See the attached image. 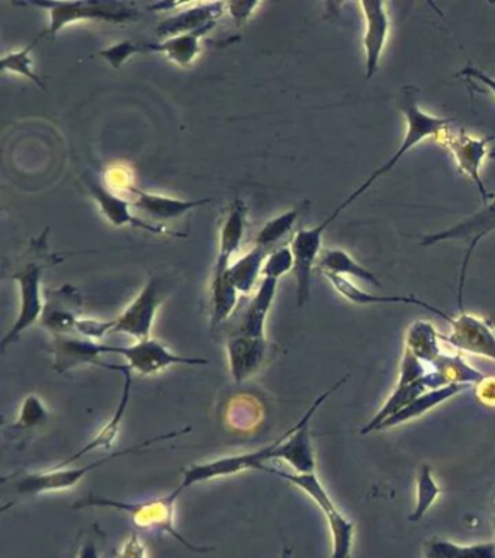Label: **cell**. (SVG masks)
Masks as SVG:
<instances>
[{
	"instance_id": "1",
	"label": "cell",
	"mask_w": 495,
	"mask_h": 558,
	"mask_svg": "<svg viewBox=\"0 0 495 558\" xmlns=\"http://www.w3.org/2000/svg\"><path fill=\"white\" fill-rule=\"evenodd\" d=\"M417 97H419V93H417V90L411 88V86H406V88L398 93V109L402 111L404 118H406L407 122L406 135H404L403 143L389 162L384 163L380 169L373 172V174L370 175L356 191H353L352 194L347 196V200L344 201V203L340 204L339 207L334 210V213L338 214V216H340V213H342L343 210H346L353 201L359 199L366 190H369L377 179L390 174V172L398 165L399 161H402V158L406 156L412 148H416V145L421 143V141L430 139V137L436 139V137L441 135L447 126H450V123L455 122V118L433 117V115L426 114L424 111L420 110Z\"/></svg>"
},
{
	"instance_id": "2",
	"label": "cell",
	"mask_w": 495,
	"mask_h": 558,
	"mask_svg": "<svg viewBox=\"0 0 495 558\" xmlns=\"http://www.w3.org/2000/svg\"><path fill=\"white\" fill-rule=\"evenodd\" d=\"M179 496L175 492L169 495L156 497V499H148L140 502H127L111 499V497L89 495L79 499L72 509H86V508H107L115 509L118 512L127 513L131 522L135 523L139 530L165 532L172 538L179 541L183 547L191 549L195 553H210L213 548L196 547L189 543L187 538L178 530L175 523V506Z\"/></svg>"
},
{
	"instance_id": "3",
	"label": "cell",
	"mask_w": 495,
	"mask_h": 558,
	"mask_svg": "<svg viewBox=\"0 0 495 558\" xmlns=\"http://www.w3.org/2000/svg\"><path fill=\"white\" fill-rule=\"evenodd\" d=\"M189 432H191V428L163 433V435L154 436L152 440H145L140 442V444L130 446V448L116 451V453L106 455V457L90 462L88 466L73 467V469L71 467H53V469L38 471V473L14 474L8 479L15 480V493L20 496H38L50 492L67 491V489L75 487L77 483H80L86 475L101 469V467L114 461V459L126 457V455L140 454L141 451L148 449L149 446L157 444V442L175 440V437L182 436Z\"/></svg>"
},
{
	"instance_id": "4",
	"label": "cell",
	"mask_w": 495,
	"mask_h": 558,
	"mask_svg": "<svg viewBox=\"0 0 495 558\" xmlns=\"http://www.w3.org/2000/svg\"><path fill=\"white\" fill-rule=\"evenodd\" d=\"M261 471L272 474L275 478L285 480L292 486L299 487L301 492L309 497L325 513L327 523L331 534V544H333V553L335 556H348L352 553L353 540H355V527L346 517L338 509L334 502L331 500L329 493L318 480L316 473L300 474L288 473V471L279 470L277 467L264 466Z\"/></svg>"
},
{
	"instance_id": "5",
	"label": "cell",
	"mask_w": 495,
	"mask_h": 558,
	"mask_svg": "<svg viewBox=\"0 0 495 558\" xmlns=\"http://www.w3.org/2000/svg\"><path fill=\"white\" fill-rule=\"evenodd\" d=\"M29 5L45 8L50 14V25L38 38H54L67 25L84 21L124 24L139 16L135 3L126 2H31Z\"/></svg>"
},
{
	"instance_id": "6",
	"label": "cell",
	"mask_w": 495,
	"mask_h": 558,
	"mask_svg": "<svg viewBox=\"0 0 495 558\" xmlns=\"http://www.w3.org/2000/svg\"><path fill=\"white\" fill-rule=\"evenodd\" d=\"M41 259L42 256L38 261L27 262L12 274V279L20 287L21 306L15 324L0 341L2 352H7L8 346L18 341L25 330L41 320L42 310H45V291L41 289V281L46 269V262Z\"/></svg>"
},
{
	"instance_id": "7",
	"label": "cell",
	"mask_w": 495,
	"mask_h": 558,
	"mask_svg": "<svg viewBox=\"0 0 495 558\" xmlns=\"http://www.w3.org/2000/svg\"><path fill=\"white\" fill-rule=\"evenodd\" d=\"M347 377L338 381L333 388L327 390L321 396L314 401L308 410L301 416L299 422L294 427L288 429L282 433V440L279 442L277 449H275L274 459H281L287 462L294 470V473L309 474L316 473V455H314V446L312 440V432H309V422L320 409L322 403L327 401L340 388L346 383Z\"/></svg>"
},
{
	"instance_id": "8",
	"label": "cell",
	"mask_w": 495,
	"mask_h": 558,
	"mask_svg": "<svg viewBox=\"0 0 495 558\" xmlns=\"http://www.w3.org/2000/svg\"><path fill=\"white\" fill-rule=\"evenodd\" d=\"M281 440L282 435L264 448L252 451V453L227 455V457L213 459V461L188 467L182 471V482L174 492L180 496L185 491H189L196 484L210 482V480L228 478V475H236L249 470H261L266 462L274 461L275 449Z\"/></svg>"
},
{
	"instance_id": "9",
	"label": "cell",
	"mask_w": 495,
	"mask_h": 558,
	"mask_svg": "<svg viewBox=\"0 0 495 558\" xmlns=\"http://www.w3.org/2000/svg\"><path fill=\"white\" fill-rule=\"evenodd\" d=\"M105 355L123 356L132 375L137 372L144 377L161 375L166 369L179 367V365L201 367V365L210 364L208 359L175 354L165 343L153 338L135 342L130 346L105 345Z\"/></svg>"
},
{
	"instance_id": "10",
	"label": "cell",
	"mask_w": 495,
	"mask_h": 558,
	"mask_svg": "<svg viewBox=\"0 0 495 558\" xmlns=\"http://www.w3.org/2000/svg\"><path fill=\"white\" fill-rule=\"evenodd\" d=\"M495 230V199L484 205V208L473 214V216L465 218L464 221L458 223L450 229L439 231V233L426 236L421 240L423 246H432V244L447 242V240H464L467 242L468 249L465 253L462 270L459 275V308L464 312V289L465 278H467V270L469 261H471L472 253L475 251L481 240L486 238L491 231Z\"/></svg>"
},
{
	"instance_id": "11",
	"label": "cell",
	"mask_w": 495,
	"mask_h": 558,
	"mask_svg": "<svg viewBox=\"0 0 495 558\" xmlns=\"http://www.w3.org/2000/svg\"><path fill=\"white\" fill-rule=\"evenodd\" d=\"M493 140L482 139V137L469 136L467 131L459 128V130H452L450 126H447L445 130L436 137L439 144L449 150L452 156L455 157L456 165L464 175H467L469 179L475 183L478 192H480L481 200L484 201V205L488 204L490 195L486 191L484 180L481 178V165L486 154H488V143Z\"/></svg>"
},
{
	"instance_id": "12",
	"label": "cell",
	"mask_w": 495,
	"mask_h": 558,
	"mask_svg": "<svg viewBox=\"0 0 495 558\" xmlns=\"http://www.w3.org/2000/svg\"><path fill=\"white\" fill-rule=\"evenodd\" d=\"M334 214L312 229L296 231L291 240L292 253H294V275L296 282V304L305 306L312 297L313 269L316 268L318 257L322 252V236L327 227L335 220Z\"/></svg>"
},
{
	"instance_id": "13",
	"label": "cell",
	"mask_w": 495,
	"mask_h": 558,
	"mask_svg": "<svg viewBox=\"0 0 495 558\" xmlns=\"http://www.w3.org/2000/svg\"><path fill=\"white\" fill-rule=\"evenodd\" d=\"M274 351L275 345L268 338L232 334L226 343L228 368H230L232 381L241 384L251 380L272 358Z\"/></svg>"
},
{
	"instance_id": "14",
	"label": "cell",
	"mask_w": 495,
	"mask_h": 558,
	"mask_svg": "<svg viewBox=\"0 0 495 558\" xmlns=\"http://www.w3.org/2000/svg\"><path fill=\"white\" fill-rule=\"evenodd\" d=\"M161 289L156 278H150L123 315L116 317L114 333L127 334L136 342L145 341L152 333L154 319L162 306Z\"/></svg>"
},
{
	"instance_id": "15",
	"label": "cell",
	"mask_w": 495,
	"mask_h": 558,
	"mask_svg": "<svg viewBox=\"0 0 495 558\" xmlns=\"http://www.w3.org/2000/svg\"><path fill=\"white\" fill-rule=\"evenodd\" d=\"M84 310V300L75 287L64 284L59 290H45V310L40 324L53 338L72 337Z\"/></svg>"
},
{
	"instance_id": "16",
	"label": "cell",
	"mask_w": 495,
	"mask_h": 558,
	"mask_svg": "<svg viewBox=\"0 0 495 558\" xmlns=\"http://www.w3.org/2000/svg\"><path fill=\"white\" fill-rule=\"evenodd\" d=\"M450 333L441 341L467 354L495 360V329L485 319L460 312L450 321Z\"/></svg>"
},
{
	"instance_id": "17",
	"label": "cell",
	"mask_w": 495,
	"mask_h": 558,
	"mask_svg": "<svg viewBox=\"0 0 495 558\" xmlns=\"http://www.w3.org/2000/svg\"><path fill=\"white\" fill-rule=\"evenodd\" d=\"M85 182L90 194H92L94 201H97L99 208H101V213L112 226H130L153 234H169L175 236V238H185V234L172 233L166 227L141 220V218L131 213L130 201L107 190V188L99 183L97 179L86 176Z\"/></svg>"
},
{
	"instance_id": "18",
	"label": "cell",
	"mask_w": 495,
	"mask_h": 558,
	"mask_svg": "<svg viewBox=\"0 0 495 558\" xmlns=\"http://www.w3.org/2000/svg\"><path fill=\"white\" fill-rule=\"evenodd\" d=\"M102 368L111 369V371L120 372L124 377V385L123 392H120V398L118 406L112 415V418L107 420L105 427L101 429L97 433V436L93 437L92 441H89L88 444L76 451L75 454H72L71 457L64 459V461L58 464L55 467H71L73 462H76L77 459L85 457L86 454L93 453V451L98 449H110L112 445H114L115 437L118 436L120 424H123L124 418H126V414L128 410V406H130V398L132 392V371L127 367L126 364H103Z\"/></svg>"
},
{
	"instance_id": "19",
	"label": "cell",
	"mask_w": 495,
	"mask_h": 558,
	"mask_svg": "<svg viewBox=\"0 0 495 558\" xmlns=\"http://www.w3.org/2000/svg\"><path fill=\"white\" fill-rule=\"evenodd\" d=\"M364 12L366 29L364 47L366 54V79H372L380 68L382 51H384L386 38H389L391 21L386 5L380 0L360 2Z\"/></svg>"
},
{
	"instance_id": "20",
	"label": "cell",
	"mask_w": 495,
	"mask_h": 558,
	"mask_svg": "<svg viewBox=\"0 0 495 558\" xmlns=\"http://www.w3.org/2000/svg\"><path fill=\"white\" fill-rule=\"evenodd\" d=\"M50 352L54 371L66 375L85 365L102 367L101 356L105 355V345L85 338L58 337L50 342Z\"/></svg>"
},
{
	"instance_id": "21",
	"label": "cell",
	"mask_w": 495,
	"mask_h": 558,
	"mask_svg": "<svg viewBox=\"0 0 495 558\" xmlns=\"http://www.w3.org/2000/svg\"><path fill=\"white\" fill-rule=\"evenodd\" d=\"M124 191L128 192L132 199V205L141 210L149 217L157 221L175 220L185 216V214L192 212V210L200 208L202 205L211 203L210 199L205 200H179L172 199V196L152 194L137 188L136 185L128 183L124 187Z\"/></svg>"
},
{
	"instance_id": "22",
	"label": "cell",
	"mask_w": 495,
	"mask_h": 558,
	"mask_svg": "<svg viewBox=\"0 0 495 558\" xmlns=\"http://www.w3.org/2000/svg\"><path fill=\"white\" fill-rule=\"evenodd\" d=\"M178 12L179 14L170 16L158 25L156 33L162 40L217 24V21L227 12V3H193L187 10Z\"/></svg>"
},
{
	"instance_id": "23",
	"label": "cell",
	"mask_w": 495,
	"mask_h": 558,
	"mask_svg": "<svg viewBox=\"0 0 495 558\" xmlns=\"http://www.w3.org/2000/svg\"><path fill=\"white\" fill-rule=\"evenodd\" d=\"M245 205L243 201L236 200L228 212L226 220L219 231V251L215 261L213 281L223 278L230 268L232 256L236 255L243 242L245 230Z\"/></svg>"
},
{
	"instance_id": "24",
	"label": "cell",
	"mask_w": 495,
	"mask_h": 558,
	"mask_svg": "<svg viewBox=\"0 0 495 558\" xmlns=\"http://www.w3.org/2000/svg\"><path fill=\"white\" fill-rule=\"evenodd\" d=\"M278 284V279L262 278L255 299L244 312L237 333L251 338H268L266 337V320H268L270 308L274 306V300L277 297Z\"/></svg>"
},
{
	"instance_id": "25",
	"label": "cell",
	"mask_w": 495,
	"mask_h": 558,
	"mask_svg": "<svg viewBox=\"0 0 495 558\" xmlns=\"http://www.w3.org/2000/svg\"><path fill=\"white\" fill-rule=\"evenodd\" d=\"M215 27L206 25V27L196 29V31L182 34L162 40L161 42H153V45H140V53H161L165 54L170 62L178 64L180 67L191 66L198 54L201 51V38L210 33Z\"/></svg>"
},
{
	"instance_id": "26",
	"label": "cell",
	"mask_w": 495,
	"mask_h": 558,
	"mask_svg": "<svg viewBox=\"0 0 495 558\" xmlns=\"http://www.w3.org/2000/svg\"><path fill=\"white\" fill-rule=\"evenodd\" d=\"M327 279H329L330 284L334 287L335 291L342 297L348 300V302L353 304H376V303H402V304H410V306H417L420 308H426V310L434 313L439 317H442L443 320H446L447 324H450L454 320V317L446 315L445 312H442L441 308L432 306V304L421 302V300L415 297V295H408V297H402V295H376L366 293V291H361L357 289L353 282L348 281L347 278L342 277V275L335 274H322Z\"/></svg>"
},
{
	"instance_id": "27",
	"label": "cell",
	"mask_w": 495,
	"mask_h": 558,
	"mask_svg": "<svg viewBox=\"0 0 495 558\" xmlns=\"http://www.w3.org/2000/svg\"><path fill=\"white\" fill-rule=\"evenodd\" d=\"M270 252L272 251L255 244V248H252L240 259L232 262L224 277L236 287L239 294L249 295L253 293L257 282H259L262 270H264L265 262L268 259ZM215 281H218V279H215Z\"/></svg>"
},
{
	"instance_id": "28",
	"label": "cell",
	"mask_w": 495,
	"mask_h": 558,
	"mask_svg": "<svg viewBox=\"0 0 495 558\" xmlns=\"http://www.w3.org/2000/svg\"><path fill=\"white\" fill-rule=\"evenodd\" d=\"M471 388V385L465 384H450L445 385V388L436 389V390H428V392L420 394L416 401H412L410 405L399 411V414L393 416V418L386 419L384 423L378 428V431H385V429L398 427V424L406 423L408 420L420 418L424 414H428L429 410H432L433 407L442 405L449 398L456 396L464 390Z\"/></svg>"
},
{
	"instance_id": "29",
	"label": "cell",
	"mask_w": 495,
	"mask_h": 558,
	"mask_svg": "<svg viewBox=\"0 0 495 558\" xmlns=\"http://www.w3.org/2000/svg\"><path fill=\"white\" fill-rule=\"evenodd\" d=\"M428 390L429 385L426 377L416 381V383L395 385L394 392L391 393L389 401H386L380 411L369 420V423L361 428V435H369L370 432L378 431V428H380L386 419L393 418V416L406 409L412 401H416L420 394L428 392Z\"/></svg>"
},
{
	"instance_id": "30",
	"label": "cell",
	"mask_w": 495,
	"mask_h": 558,
	"mask_svg": "<svg viewBox=\"0 0 495 558\" xmlns=\"http://www.w3.org/2000/svg\"><path fill=\"white\" fill-rule=\"evenodd\" d=\"M317 268L321 274L348 275V277L361 279L373 287H381L376 275L366 269L365 266L357 264L355 259L343 249H322L318 257Z\"/></svg>"
},
{
	"instance_id": "31",
	"label": "cell",
	"mask_w": 495,
	"mask_h": 558,
	"mask_svg": "<svg viewBox=\"0 0 495 558\" xmlns=\"http://www.w3.org/2000/svg\"><path fill=\"white\" fill-rule=\"evenodd\" d=\"M439 342L441 334L428 320H417L408 328L406 347L421 363L432 365L443 354Z\"/></svg>"
},
{
	"instance_id": "32",
	"label": "cell",
	"mask_w": 495,
	"mask_h": 558,
	"mask_svg": "<svg viewBox=\"0 0 495 558\" xmlns=\"http://www.w3.org/2000/svg\"><path fill=\"white\" fill-rule=\"evenodd\" d=\"M433 371L442 377L447 385L450 384H478L485 379V376L460 355L442 354L432 364Z\"/></svg>"
},
{
	"instance_id": "33",
	"label": "cell",
	"mask_w": 495,
	"mask_h": 558,
	"mask_svg": "<svg viewBox=\"0 0 495 558\" xmlns=\"http://www.w3.org/2000/svg\"><path fill=\"white\" fill-rule=\"evenodd\" d=\"M50 414L45 403L36 394H29L21 405L18 418L11 424L10 432L14 436L37 431L49 422Z\"/></svg>"
},
{
	"instance_id": "34",
	"label": "cell",
	"mask_w": 495,
	"mask_h": 558,
	"mask_svg": "<svg viewBox=\"0 0 495 558\" xmlns=\"http://www.w3.org/2000/svg\"><path fill=\"white\" fill-rule=\"evenodd\" d=\"M301 213H303V208H292L290 212L283 213L281 216L266 223L262 227L259 234H257V246L269 249V251H275V249L279 248L278 243H281L291 233L296 221H299Z\"/></svg>"
},
{
	"instance_id": "35",
	"label": "cell",
	"mask_w": 495,
	"mask_h": 558,
	"mask_svg": "<svg viewBox=\"0 0 495 558\" xmlns=\"http://www.w3.org/2000/svg\"><path fill=\"white\" fill-rule=\"evenodd\" d=\"M441 487L434 480L432 469L424 464L421 466L419 475H417V500L416 508L410 515V521L412 523H419L424 515L432 508L434 502H436L439 495H441Z\"/></svg>"
},
{
	"instance_id": "36",
	"label": "cell",
	"mask_w": 495,
	"mask_h": 558,
	"mask_svg": "<svg viewBox=\"0 0 495 558\" xmlns=\"http://www.w3.org/2000/svg\"><path fill=\"white\" fill-rule=\"evenodd\" d=\"M38 41H40V38H37V40L33 41L31 45L24 47L23 50L7 54L5 58L2 59V62H0V67H2L3 72H11L15 73V75L27 77V79L31 80L33 84H36L38 88L46 89L41 77L38 76L36 67H34L31 55L33 49L37 46Z\"/></svg>"
},
{
	"instance_id": "37",
	"label": "cell",
	"mask_w": 495,
	"mask_h": 558,
	"mask_svg": "<svg viewBox=\"0 0 495 558\" xmlns=\"http://www.w3.org/2000/svg\"><path fill=\"white\" fill-rule=\"evenodd\" d=\"M291 270H294V253H292L291 244H282L270 252L264 270H262V278H272L279 281Z\"/></svg>"
},
{
	"instance_id": "38",
	"label": "cell",
	"mask_w": 495,
	"mask_h": 558,
	"mask_svg": "<svg viewBox=\"0 0 495 558\" xmlns=\"http://www.w3.org/2000/svg\"><path fill=\"white\" fill-rule=\"evenodd\" d=\"M114 328L115 319L105 321L80 317L76 324V333L81 338L89 339V341L97 342L107 337V334L114 333Z\"/></svg>"
},
{
	"instance_id": "39",
	"label": "cell",
	"mask_w": 495,
	"mask_h": 558,
	"mask_svg": "<svg viewBox=\"0 0 495 558\" xmlns=\"http://www.w3.org/2000/svg\"><path fill=\"white\" fill-rule=\"evenodd\" d=\"M139 53L140 45H135L132 41H123L110 47V49L99 51L97 55L98 58L106 60L115 71H119L128 59H131L132 55Z\"/></svg>"
},
{
	"instance_id": "40",
	"label": "cell",
	"mask_w": 495,
	"mask_h": 558,
	"mask_svg": "<svg viewBox=\"0 0 495 558\" xmlns=\"http://www.w3.org/2000/svg\"><path fill=\"white\" fill-rule=\"evenodd\" d=\"M428 375L424 363H421L410 351L404 350L402 365H399V379L397 384L416 383Z\"/></svg>"
},
{
	"instance_id": "41",
	"label": "cell",
	"mask_w": 495,
	"mask_h": 558,
	"mask_svg": "<svg viewBox=\"0 0 495 558\" xmlns=\"http://www.w3.org/2000/svg\"><path fill=\"white\" fill-rule=\"evenodd\" d=\"M458 547L459 545L452 541L432 538L426 544L424 558H455Z\"/></svg>"
},
{
	"instance_id": "42",
	"label": "cell",
	"mask_w": 495,
	"mask_h": 558,
	"mask_svg": "<svg viewBox=\"0 0 495 558\" xmlns=\"http://www.w3.org/2000/svg\"><path fill=\"white\" fill-rule=\"evenodd\" d=\"M455 558H495V541L473 545H459Z\"/></svg>"
},
{
	"instance_id": "43",
	"label": "cell",
	"mask_w": 495,
	"mask_h": 558,
	"mask_svg": "<svg viewBox=\"0 0 495 558\" xmlns=\"http://www.w3.org/2000/svg\"><path fill=\"white\" fill-rule=\"evenodd\" d=\"M116 558H145L148 557V547L143 541H141L139 534L135 532L130 538L126 541L118 551H115Z\"/></svg>"
},
{
	"instance_id": "44",
	"label": "cell",
	"mask_w": 495,
	"mask_h": 558,
	"mask_svg": "<svg viewBox=\"0 0 495 558\" xmlns=\"http://www.w3.org/2000/svg\"><path fill=\"white\" fill-rule=\"evenodd\" d=\"M261 7V2H228L227 12L237 24H243L251 18L253 12Z\"/></svg>"
},
{
	"instance_id": "45",
	"label": "cell",
	"mask_w": 495,
	"mask_h": 558,
	"mask_svg": "<svg viewBox=\"0 0 495 558\" xmlns=\"http://www.w3.org/2000/svg\"><path fill=\"white\" fill-rule=\"evenodd\" d=\"M458 76L460 77H467V79L477 80L478 84L486 86L491 90V93L495 97V79L494 77H491L490 75H486L484 71H481V68L468 66L462 68L458 73Z\"/></svg>"
},
{
	"instance_id": "46",
	"label": "cell",
	"mask_w": 495,
	"mask_h": 558,
	"mask_svg": "<svg viewBox=\"0 0 495 558\" xmlns=\"http://www.w3.org/2000/svg\"><path fill=\"white\" fill-rule=\"evenodd\" d=\"M477 396L485 405H495V379H485L477 384Z\"/></svg>"
},
{
	"instance_id": "47",
	"label": "cell",
	"mask_w": 495,
	"mask_h": 558,
	"mask_svg": "<svg viewBox=\"0 0 495 558\" xmlns=\"http://www.w3.org/2000/svg\"><path fill=\"white\" fill-rule=\"evenodd\" d=\"M77 558H99V549L94 538H88L81 543Z\"/></svg>"
},
{
	"instance_id": "48",
	"label": "cell",
	"mask_w": 495,
	"mask_h": 558,
	"mask_svg": "<svg viewBox=\"0 0 495 558\" xmlns=\"http://www.w3.org/2000/svg\"><path fill=\"white\" fill-rule=\"evenodd\" d=\"M80 547H81V535L77 536L75 543L72 544L71 551H68L66 558H77V556H79Z\"/></svg>"
},
{
	"instance_id": "49",
	"label": "cell",
	"mask_w": 495,
	"mask_h": 558,
	"mask_svg": "<svg viewBox=\"0 0 495 558\" xmlns=\"http://www.w3.org/2000/svg\"><path fill=\"white\" fill-rule=\"evenodd\" d=\"M281 558H292V548H283Z\"/></svg>"
},
{
	"instance_id": "50",
	"label": "cell",
	"mask_w": 495,
	"mask_h": 558,
	"mask_svg": "<svg viewBox=\"0 0 495 558\" xmlns=\"http://www.w3.org/2000/svg\"><path fill=\"white\" fill-rule=\"evenodd\" d=\"M490 157L495 158V148H494L493 150H491V152H490Z\"/></svg>"
}]
</instances>
